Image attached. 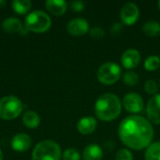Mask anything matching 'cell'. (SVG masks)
I'll return each mask as SVG.
<instances>
[{"label":"cell","instance_id":"9c48e42d","mask_svg":"<svg viewBox=\"0 0 160 160\" xmlns=\"http://www.w3.org/2000/svg\"><path fill=\"white\" fill-rule=\"evenodd\" d=\"M146 114L149 122L160 125V94H156L147 103Z\"/></svg>","mask_w":160,"mask_h":160},{"label":"cell","instance_id":"30bf717a","mask_svg":"<svg viewBox=\"0 0 160 160\" xmlns=\"http://www.w3.org/2000/svg\"><path fill=\"white\" fill-rule=\"evenodd\" d=\"M67 30L74 37L83 36L89 32V23L83 18H75L68 22L67 24Z\"/></svg>","mask_w":160,"mask_h":160},{"label":"cell","instance_id":"5bb4252c","mask_svg":"<svg viewBox=\"0 0 160 160\" xmlns=\"http://www.w3.org/2000/svg\"><path fill=\"white\" fill-rule=\"evenodd\" d=\"M98 127V122L95 117L85 116L79 120L77 123V129L82 135H89L93 133Z\"/></svg>","mask_w":160,"mask_h":160},{"label":"cell","instance_id":"44dd1931","mask_svg":"<svg viewBox=\"0 0 160 160\" xmlns=\"http://www.w3.org/2000/svg\"><path fill=\"white\" fill-rule=\"evenodd\" d=\"M160 67V57L158 55H151L146 58L144 62V68L148 71H155Z\"/></svg>","mask_w":160,"mask_h":160},{"label":"cell","instance_id":"1f68e13d","mask_svg":"<svg viewBox=\"0 0 160 160\" xmlns=\"http://www.w3.org/2000/svg\"><path fill=\"white\" fill-rule=\"evenodd\" d=\"M159 86H160V81H159Z\"/></svg>","mask_w":160,"mask_h":160},{"label":"cell","instance_id":"83f0119b","mask_svg":"<svg viewBox=\"0 0 160 160\" xmlns=\"http://www.w3.org/2000/svg\"><path fill=\"white\" fill-rule=\"evenodd\" d=\"M123 30V23L122 22H114L111 28V33L112 36L119 35Z\"/></svg>","mask_w":160,"mask_h":160},{"label":"cell","instance_id":"7402d4cb","mask_svg":"<svg viewBox=\"0 0 160 160\" xmlns=\"http://www.w3.org/2000/svg\"><path fill=\"white\" fill-rule=\"evenodd\" d=\"M139 75L134 71H128L123 75V82L128 86H135L139 83Z\"/></svg>","mask_w":160,"mask_h":160},{"label":"cell","instance_id":"7c38bea8","mask_svg":"<svg viewBox=\"0 0 160 160\" xmlns=\"http://www.w3.org/2000/svg\"><path fill=\"white\" fill-rule=\"evenodd\" d=\"M32 144V139L26 133H18L11 140V147L14 151L22 153L27 151Z\"/></svg>","mask_w":160,"mask_h":160},{"label":"cell","instance_id":"277c9868","mask_svg":"<svg viewBox=\"0 0 160 160\" xmlns=\"http://www.w3.org/2000/svg\"><path fill=\"white\" fill-rule=\"evenodd\" d=\"M24 24L28 31L34 33H44L50 29L52 20L46 12L42 10H34L25 17Z\"/></svg>","mask_w":160,"mask_h":160},{"label":"cell","instance_id":"4dcf8cb0","mask_svg":"<svg viewBox=\"0 0 160 160\" xmlns=\"http://www.w3.org/2000/svg\"><path fill=\"white\" fill-rule=\"evenodd\" d=\"M158 8H159V10H160V0L158 1Z\"/></svg>","mask_w":160,"mask_h":160},{"label":"cell","instance_id":"3957f363","mask_svg":"<svg viewBox=\"0 0 160 160\" xmlns=\"http://www.w3.org/2000/svg\"><path fill=\"white\" fill-rule=\"evenodd\" d=\"M61 157L59 144L52 140L39 142L32 152V160H60Z\"/></svg>","mask_w":160,"mask_h":160},{"label":"cell","instance_id":"d4e9b609","mask_svg":"<svg viewBox=\"0 0 160 160\" xmlns=\"http://www.w3.org/2000/svg\"><path fill=\"white\" fill-rule=\"evenodd\" d=\"M89 35L91 38L95 39H101L105 37V31L98 26H95L91 29H89Z\"/></svg>","mask_w":160,"mask_h":160},{"label":"cell","instance_id":"603a6c76","mask_svg":"<svg viewBox=\"0 0 160 160\" xmlns=\"http://www.w3.org/2000/svg\"><path fill=\"white\" fill-rule=\"evenodd\" d=\"M63 160H80L81 155L75 148H68L63 153Z\"/></svg>","mask_w":160,"mask_h":160},{"label":"cell","instance_id":"e0dca14e","mask_svg":"<svg viewBox=\"0 0 160 160\" xmlns=\"http://www.w3.org/2000/svg\"><path fill=\"white\" fill-rule=\"evenodd\" d=\"M22 122L28 128H37L40 124V117L38 112L34 111H27L22 115Z\"/></svg>","mask_w":160,"mask_h":160},{"label":"cell","instance_id":"cb8c5ba5","mask_svg":"<svg viewBox=\"0 0 160 160\" xmlns=\"http://www.w3.org/2000/svg\"><path fill=\"white\" fill-rule=\"evenodd\" d=\"M115 160H133V155L128 149H120L115 155Z\"/></svg>","mask_w":160,"mask_h":160},{"label":"cell","instance_id":"484cf974","mask_svg":"<svg viewBox=\"0 0 160 160\" xmlns=\"http://www.w3.org/2000/svg\"><path fill=\"white\" fill-rule=\"evenodd\" d=\"M145 92L149 95H154L158 91V84L154 80H148L144 84Z\"/></svg>","mask_w":160,"mask_h":160},{"label":"cell","instance_id":"6da1fadb","mask_svg":"<svg viewBox=\"0 0 160 160\" xmlns=\"http://www.w3.org/2000/svg\"><path fill=\"white\" fill-rule=\"evenodd\" d=\"M118 135L121 142L128 148L142 150L152 143L154 129L151 123L144 117L130 115L120 123Z\"/></svg>","mask_w":160,"mask_h":160},{"label":"cell","instance_id":"52a82bcc","mask_svg":"<svg viewBox=\"0 0 160 160\" xmlns=\"http://www.w3.org/2000/svg\"><path fill=\"white\" fill-rule=\"evenodd\" d=\"M123 106L125 110L130 113H139L144 109V101L141 95L128 93L123 98Z\"/></svg>","mask_w":160,"mask_h":160},{"label":"cell","instance_id":"f546056e","mask_svg":"<svg viewBox=\"0 0 160 160\" xmlns=\"http://www.w3.org/2000/svg\"><path fill=\"white\" fill-rule=\"evenodd\" d=\"M3 158H4V155H3V152L0 149V160H3Z\"/></svg>","mask_w":160,"mask_h":160},{"label":"cell","instance_id":"2e32d148","mask_svg":"<svg viewBox=\"0 0 160 160\" xmlns=\"http://www.w3.org/2000/svg\"><path fill=\"white\" fill-rule=\"evenodd\" d=\"M103 158V151L98 144L87 145L82 153L83 160H101Z\"/></svg>","mask_w":160,"mask_h":160},{"label":"cell","instance_id":"ba28073f","mask_svg":"<svg viewBox=\"0 0 160 160\" xmlns=\"http://www.w3.org/2000/svg\"><path fill=\"white\" fill-rule=\"evenodd\" d=\"M140 9L135 3H126L120 10V19L126 25H133L139 19Z\"/></svg>","mask_w":160,"mask_h":160},{"label":"cell","instance_id":"9a60e30c","mask_svg":"<svg viewBox=\"0 0 160 160\" xmlns=\"http://www.w3.org/2000/svg\"><path fill=\"white\" fill-rule=\"evenodd\" d=\"M45 7L50 13L55 16H61L67 11L68 3L64 0H47Z\"/></svg>","mask_w":160,"mask_h":160},{"label":"cell","instance_id":"4316f807","mask_svg":"<svg viewBox=\"0 0 160 160\" xmlns=\"http://www.w3.org/2000/svg\"><path fill=\"white\" fill-rule=\"evenodd\" d=\"M69 5H70V8L76 12H80V11L83 10V8H84V3L82 1H79V0L71 1Z\"/></svg>","mask_w":160,"mask_h":160},{"label":"cell","instance_id":"7a4b0ae2","mask_svg":"<svg viewBox=\"0 0 160 160\" xmlns=\"http://www.w3.org/2000/svg\"><path fill=\"white\" fill-rule=\"evenodd\" d=\"M122 110V102L118 96L106 93L101 95L96 101L95 113L103 122H111L116 119Z\"/></svg>","mask_w":160,"mask_h":160},{"label":"cell","instance_id":"d6986e66","mask_svg":"<svg viewBox=\"0 0 160 160\" xmlns=\"http://www.w3.org/2000/svg\"><path fill=\"white\" fill-rule=\"evenodd\" d=\"M11 6L16 13L26 14L32 7V2L30 0H13Z\"/></svg>","mask_w":160,"mask_h":160},{"label":"cell","instance_id":"4fadbf2b","mask_svg":"<svg viewBox=\"0 0 160 160\" xmlns=\"http://www.w3.org/2000/svg\"><path fill=\"white\" fill-rule=\"evenodd\" d=\"M2 28L10 34H14V33H19L21 35L25 34L26 28L23 27V25L22 24V22L15 17H9L7 18L3 21L2 22Z\"/></svg>","mask_w":160,"mask_h":160},{"label":"cell","instance_id":"f1b7e54d","mask_svg":"<svg viewBox=\"0 0 160 160\" xmlns=\"http://www.w3.org/2000/svg\"><path fill=\"white\" fill-rule=\"evenodd\" d=\"M6 5V1L4 0H0V8H3Z\"/></svg>","mask_w":160,"mask_h":160},{"label":"cell","instance_id":"ffe728a7","mask_svg":"<svg viewBox=\"0 0 160 160\" xmlns=\"http://www.w3.org/2000/svg\"><path fill=\"white\" fill-rule=\"evenodd\" d=\"M145 160H160V142L151 143L144 155Z\"/></svg>","mask_w":160,"mask_h":160},{"label":"cell","instance_id":"8fae6325","mask_svg":"<svg viewBox=\"0 0 160 160\" xmlns=\"http://www.w3.org/2000/svg\"><path fill=\"white\" fill-rule=\"evenodd\" d=\"M141 62L140 52L135 49H128L121 56V63L127 69L135 68Z\"/></svg>","mask_w":160,"mask_h":160},{"label":"cell","instance_id":"5b68a950","mask_svg":"<svg viewBox=\"0 0 160 160\" xmlns=\"http://www.w3.org/2000/svg\"><path fill=\"white\" fill-rule=\"evenodd\" d=\"M23 111L22 102L15 96H6L0 99V118L13 120Z\"/></svg>","mask_w":160,"mask_h":160},{"label":"cell","instance_id":"8992f818","mask_svg":"<svg viewBox=\"0 0 160 160\" xmlns=\"http://www.w3.org/2000/svg\"><path fill=\"white\" fill-rule=\"evenodd\" d=\"M97 77L104 85L114 84L121 77V68L113 62L104 63L98 69Z\"/></svg>","mask_w":160,"mask_h":160},{"label":"cell","instance_id":"ac0fdd59","mask_svg":"<svg viewBox=\"0 0 160 160\" xmlns=\"http://www.w3.org/2000/svg\"><path fill=\"white\" fill-rule=\"evenodd\" d=\"M142 32L149 38H155L160 35V23L157 21H148L142 25Z\"/></svg>","mask_w":160,"mask_h":160}]
</instances>
